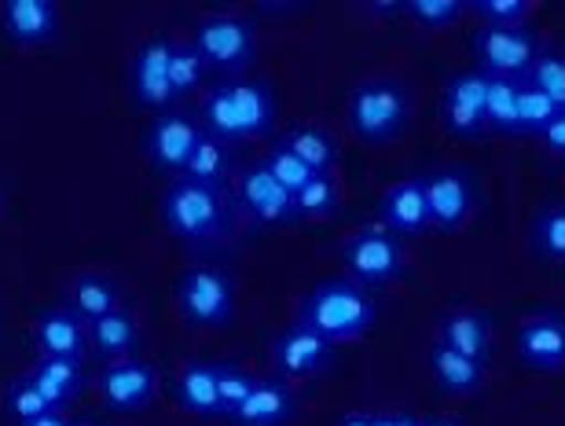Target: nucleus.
<instances>
[{
	"label": "nucleus",
	"mask_w": 565,
	"mask_h": 426,
	"mask_svg": "<svg viewBox=\"0 0 565 426\" xmlns=\"http://www.w3.org/2000/svg\"><path fill=\"white\" fill-rule=\"evenodd\" d=\"M484 118H489V137L522 140V129H518V82L489 77V85H484Z\"/></svg>",
	"instance_id": "c756f323"
},
{
	"label": "nucleus",
	"mask_w": 565,
	"mask_h": 426,
	"mask_svg": "<svg viewBox=\"0 0 565 426\" xmlns=\"http://www.w3.org/2000/svg\"><path fill=\"white\" fill-rule=\"evenodd\" d=\"M467 11H473V15L481 19V26L518 30V26H529L533 4H529V0H470Z\"/></svg>",
	"instance_id": "e433bc0d"
},
{
	"label": "nucleus",
	"mask_w": 565,
	"mask_h": 426,
	"mask_svg": "<svg viewBox=\"0 0 565 426\" xmlns=\"http://www.w3.org/2000/svg\"><path fill=\"white\" fill-rule=\"evenodd\" d=\"M338 361V350L334 342H327L323 334L309 331L305 323H287L276 342H273V364L282 379H290V383H312V379H323L331 375V368Z\"/></svg>",
	"instance_id": "dca6fc26"
},
{
	"label": "nucleus",
	"mask_w": 565,
	"mask_h": 426,
	"mask_svg": "<svg viewBox=\"0 0 565 426\" xmlns=\"http://www.w3.org/2000/svg\"><path fill=\"white\" fill-rule=\"evenodd\" d=\"M30 383L41 390L52 412H71L93 383L85 361H60V356H33L26 364Z\"/></svg>",
	"instance_id": "aec40b11"
},
{
	"label": "nucleus",
	"mask_w": 565,
	"mask_h": 426,
	"mask_svg": "<svg viewBox=\"0 0 565 426\" xmlns=\"http://www.w3.org/2000/svg\"><path fill=\"white\" fill-rule=\"evenodd\" d=\"M379 224L390 228L397 239H419V235L434 232L429 224V203L423 177H404V181L390 184L379 199Z\"/></svg>",
	"instance_id": "6ab92c4d"
},
{
	"label": "nucleus",
	"mask_w": 565,
	"mask_h": 426,
	"mask_svg": "<svg viewBox=\"0 0 565 426\" xmlns=\"http://www.w3.org/2000/svg\"><path fill=\"white\" fill-rule=\"evenodd\" d=\"M239 170H243V166H239V159H235L232 143H224V140L210 137V132H206V137L199 140L195 155H191L184 177H188V181H195V184L232 192V184H235V177H239Z\"/></svg>",
	"instance_id": "bb28decb"
},
{
	"label": "nucleus",
	"mask_w": 565,
	"mask_h": 426,
	"mask_svg": "<svg viewBox=\"0 0 565 426\" xmlns=\"http://www.w3.org/2000/svg\"><path fill=\"white\" fill-rule=\"evenodd\" d=\"M529 251L540 262L565 268V203H547L529 221Z\"/></svg>",
	"instance_id": "c85d7f7f"
},
{
	"label": "nucleus",
	"mask_w": 565,
	"mask_h": 426,
	"mask_svg": "<svg viewBox=\"0 0 565 426\" xmlns=\"http://www.w3.org/2000/svg\"><path fill=\"white\" fill-rule=\"evenodd\" d=\"M262 162H265V170L273 173L276 181H279L282 188H287L290 195H298L301 188L316 177V173L309 170V166H305V162L298 159V155H294V151L287 148V140H282V137L268 143V151L262 155Z\"/></svg>",
	"instance_id": "c9c22d12"
},
{
	"label": "nucleus",
	"mask_w": 565,
	"mask_h": 426,
	"mask_svg": "<svg viewBox=\"0 0 565 426\" xmlns=\"http://www.w3.org/2000/svg\"><path fill=\"white\" fill-rule=\"evenodd\" d=\"M22 426H74V419H71V412H44V416L22 423Z\"/></svg>",
	"instance_id": "a19ab883"
},
{
	"label": "nucleus",
	"mask_w": 565,
	"mask_h": 426,
	"mask_svg": "<svg viewBox=\"0 0 565 426\" xmlns=\"http://www.w3.org/2000/svg\"><path fill=\"white\" fill-rule=\"evenodd\" d=\"M191 49L202 55L210 74L224 77H246L257 63V26L250 15H235V11H213L202 15L191 30Z\"/></svg>",
	"instance_id": "423d86ee"
},
{
	"label": "nucleus",
	"mask_w": 565,
	"mask_h": 426,
	"mask_svg": "<svg viewBox=\"0 0 565 426\" xmlns=\"http://www.w3.org/2000/svg\"><path fill=\"white\" fill-rule=\"evenodd\" d=\"M282 140L316 177H334L338 162H342V148H338L334 132L316 126V121H298Z\"/></svg>",
	"instance_id": "cd10ccee"
},
{
	"label": "nucleus",
	"mask_w": 565,
	"mask_h": 426,
	"mask_svg": "<svg viewBox=\"0 0 565 426\" xmlns=\"http://www.w3.org/2000/svg\"><path fill=\"white\" fill-rule=\"evenodd\" d=\"M529 82H536L551 99H555L558 110H565V52L544 44L533 63V71H529Z\"/></svg>",
	"instance_id": "4c0bfd02"
},
{
	"label": "nucleus",
	"mask_w": 565,
	"mask_h": 426,
	"mask_svg": "<svg viewBox=\"0 0 565 426\" xmlns=\"http://www.w3.org/2000/svg\"><path fill=\"white\" fill-rule=\"evenodd\" d=\"M158 217L177 243H184L199 257H217L221 251H228L239 232V210H235L232 192L195 184L188 177H177L162 188Z\"/></svg>",
	"instance_id": "f257e3e1"
},
{
	"label": "nucleus",
	"mask_w": 565,
	"mask_h": 426,
	"mask_svg": "<svg viewBox=\"0 0 565 426\" xmlns=\"http://www.w3.org/2000/svg\"><path fill=\"white\" fill-rule=\"evenodd\" d=\"M426 364H429V375H434L440 394L470 397V394H478V390H484V364L470 361V356H462L456 350H448V345H440V342L429 345Z\"/></svg>",
	"instance_id": "a878e982"
},
{
	"label": "nucleus",
	"mask_w": 565,
	"mask_h": 426,
	"mask_svg": "<svg viewBox=\"0 0 565 426\" xmlns=\"http://www.w3.org/2000/svg\"><path fill=\"white\" fill-rule=\"evenodd\" d=\"M294 416H298V390L279 372H268L257 375L254 394L246 397L232 426H290Z\"/></svg>",
	"instance_id": "b1692460"
},
{
	"label": "nucleus",
	"mask_w": 565,
	"mask_h": 426,
	"mask_svg": "<svg viewBox=\"0 0 565 426\" xmlns=\"http://www.w3.org/2000/svg\"><path fill=\"white\" fill-rule=\"evenodd\" d=\"M484 85H489V77H484L478 66L456 71L445 82V93H440V126H445L448 137H456L462 143L489 137V118H484Z\"/></svg>",
	"instance_id": "ddd939ff"
},
{
	"label": "nucleus",
	"mask_w": 565,
	"mask_h": 426,
	"mask_svg": "<svg viewBox=\"0 0 565 426\" xmlns=\"http://www.w3.org/2000/svg\"><path fill=\"white\" fill-rule=\"evenodd\" d=\"M44 412H52L49 401L41 397V390L30 383L26 372H19L4 386V394H0V416H4L11 426H22V423L38 419V416H44Z\"/></svg>",
	"instance_id": "72a5a7b5"
},
{
	"label": "nucleus",
	"mask_w": 565,
	"mask_h": 426,
	"mask_svg": "<svg viewBox=\"0 0 565 426\" xmlns=\"http://www.w3.org/2000/svg\"><path fill=\"white\" fill-rule=\"evenodd\" d=\"M338 257L345 265V276L367 287L371 295L382 287H393L408 276V257H404V239H397L382 224H364L360 232L345 235L338 246Z\"/></svg>",
	"instance_id": "6e6552de"
},
{
	"label": "nucleus",
	"mask_w": 565,
	"mask_h": 426,
	"mask_svg": "<svg viewBox=\"0 0 565 426\" xmlns=\"http://www.w3.org/2000/svg\"><path fill=\"white\" fill-rule=\"evenodd\" d=\"M202 137H206V129H202L195 107L177 104L162 110V115H154L140 132V151H143L147 170L154 177H162L166 184L184 177Z\"/></svg>",
	"instance_id": "0eeeda50"
},
{
	"label": "nucleus",
	"mask_w": 565,
	"mask_h": 426,
	"mask_svg": "<svg viewBox=\"0 0 565 426\" xmlns=\"http://www.w3.org/2000/svg\"><path fill=\"white\" fill-rule=\"evenodd\" d=\"M63 8L55 0H0V33L15 49H41L60 38Z\"/></svg>",
	"instance_id": "a211bd4d"
},
{
	"label": "nucleus",
	"mask_w": 565,
	"mask_h": 426,
	"mask_svg": "<svg viewBox=\"0 0 565 426\" xmlns=\"http://www.w3.org/2000/svg\"><path fill=\"white\" fill-rule=\"evenodd\" d=\"M558 115V104L536 82H529V77L518 82V129H522V140H540Z\"/></svg>",
	"instance_id": "7c9ffc66"
},
{
	"label": "nucleus",
	"mask_w": 565,
	"mask_h": 426,
	"mask_svg": "<svg viewBox=\"0 0 565 426\" xmlns=\"http://www.w3.org/2000/svg\"><path fill=\"white\" fill-rule=\"evenodd\" d=\"M0 206H4V195H0Z\"/></svg>",
	"instance_id": "09e8293b"
},
{
	"label": "nucleus",
	"mask_w": 565,
	"mask_h": 426,
	"mask_svg": "<svg viewBox=\"0 0 565 426\" xmlns=\"http://www.w3.org/2000/svg\"><path fill=\"white\" fill-rule=\"evenodd\" d=\"M345 118L353 137L371 148L393 143L412 121V88L401 77H367L349 93Z\"/></svg>",
	"instance_id": "39448f33"
},
{
	"label": "nucleus",
	"mask_w": 565,
	"mask_h": 426,
	"mask_svg": "<svg viewBox=\"0 0 565 426\" xmlns=\"http://www.w3.org/2000/svg\"><path fill=\"white\" fill-rule=\"evenodd\" d=\"M540 143H544V148H547L551 155H558V159H565V110H562V115H558L555 121H551L547 132L540 137Z\"/></svg>",
	"instance_id": "ea45409f"
},
{
	"label": "nucleus",
	"mask_w": 565,
	"mask_h": 426,
	"mask_svg": "<svg viewBox=\"0 0 565 426\" xmlns=\"http://www.w3.org/2000/svg\"><path fill=\"white\" fill-rule=\"evenodd\" d=\"M334 426H375V419H371V412H349Z\"/></svg>",
	"instance_id": "79ce46f5"
},
{
	"label": "nucleus",
	"mask_w": 565,
	"mask_h": 426,
	"mask_svg": "<svg viewBox=\"0 0 565 426\" xmlns=\"http://www.w3.org/2000/svg\"><path fill=\"white\" fill-rule=\"evenodd\" d=\"M177 312L195 331H224L239 312V290L235 276L217 262H191L180 268L173 284Z\"/></svg>",
	"instance_id": "20e7f679"
},
{
	"label": "nucleus",
	"mask_w": 565,
	"mask_h": 426,
	"mask_svg": "<svg viewBox=\"0 0 565 426\" xmlns=\"http://www.w3.org/2000/svg\"><path fill=\"white\" fill-rule=\"evenodd\" d=\"M473 49V66L484 77H511V82H522L533 71L540 49V33L533 26H518V30H495V26H478L470 38Z\"/></svg>",
	"instance_id": "9d476101"
},
{
	"label": "nucleus",
	"mask_w": 565,
	"mask_h": 426,
	"mask_svg": "<svg viewBox=\"0 0 565 426\" xmlns=\"http://www.w3.org/2000/svg\"><path fill=\"white\" fill-rule=\"evenodd\" d=\"M462 11H467V0H404V15L415 19V26L423 30L456 26Z\"/></svg>",
	"instance_id": "58836bf2"
},
{
	"label": "nucleus",
	"mask_w": 565,
	"mask_h": 426,
	"mask_svg": "<svg viewBox=\"0 0 565 426\" xmlns=\"http://www.w3.org/2000/svg\"><path fill=\"white\" fill-rule=\"evenodd\" d=\"M375 320H379L375 295L349 276H327L320 284H312L298 301V309H294V323H305L309 331L323 334L334 345L364 339L375 328Z\"/></svg>",
	"instance_id": "7ed1b4c3"
},
{
	"label": "nucleus",
	"mask_w": 565,
	"mask_h": 426,
	"mask_svg": "<svg viewBox=\"0 0 565 426\" xmlns=\"http://www.w3.org/2000/svg\"><path fill=\"white\" fill-rule=\"evenodd\" d=\"M393 426H423V419L415 412H393Z\"/></svg>",
	"instance_id": "c03bdc74"
},
{
	"label": "nucleus",
	"mask_w": 565,
	"mask_h": 426,
	"mask_svg": "<svg viewBox=\"0 0 565 426\" xmlns=\"http://www.w3.org/2000/svg\"><path fill=\"white\" fill-rule=\"evenodd\" d=\"M232 199L239 221H246L250 228H294V224H301L294 195L265 170L262 159L243 166L232 184Z\"/></svg>",
	"instance_id": "1a4fd4ad"
},
{
	"label": "nucleus",
	"mask_w": 565,
	"mask_h": 426,
	"mask_svg": "<svg viewBox=\"0 0 565 426\" xmlns=\"http://www.w3.org/2000/svg\"><path fill=\"white\" fill-rule=\"evenodd\" d=\"M93 383L99 405L107 412H115V416H143L158 397L162 372H158V364L143 361V356H129V361L118 364H99Z\"/></svg>",
	"instance_id": "9b49d317"
},
{
	"label": "nucleus",
	"mask_w": 565,
	"mask_h": 426,
	"mask_svg": "<svg viewBox=\"0 0 565 426\" xmlns=\"http://www.w3.org/2000/svg\"><path fill=\"white\" fill-rule=\"evenodd\" d=\"M375 426H393V412H371Z\"/></svg>",
	"instance_id": "49530a36"
},
{
	"label": "nucleus",
	"mask_w": 565,
	"mask_h": 426,
	"mask_svg": "<svg viewBox=\"0 0 565 426\" xmlns=\"http://www.w3.org/2000/svg\"><path fill=\"white\" fill-rule=\"evenodd\" d=\"M426 203H429V224L434 232H459L470 221L473 206H478V181L467 166H437L423 177Z\"/></svg>",
	"instance_id": "4468645a"
},
{
	"label": "nucleus",
	"mask_w": 565,
	"mask_h": 426,
	"mask_svg": "<svg viewBox=\"0 0 565 426\" xmlns=\"http://www.w3.org/2000/svg\"><path fill=\"white\" fill-rule=\"evenodd\" d=\"M173 33H154L137 44V52L129 55V96L140 110H151V115H162V110L177 107L173 96V82H169V63H173Z\"/></svg>",
	"instance_id": "f8f14e48"
},
{
	"label": "nucleus",
	"mask_w": 565,
	"mask_h": 426,
	"mask_svg": "<svg viewBox=\"0 0 565 426\" xmlns=\"http://www.w3.org/2000/svg\"><path fill=\"white\" fill-rule=\"evenodd\" d=\"M63 306H71L85 323H93L126 306V287H121L118 276L104 273V268H82V273L66 279Z\"/></svg>",
	"instance_id": "4be33fe9"
},
{
	"label": "nucleus",
	"mask_w": 565,
	"mask_h": 426,
	"mask_svg": "<svg viewBox=\"0 0 565 426\" xmlns=\"http://www.w3.org/2000/svg\"><path fill=\"white\" fill-rule=\"evenodd\" d=\"M294 203H298L301 221L334 217V213L342 210V188H338V177H312V181L294 195Z\"/></svg>",
	"instance_id": "f704fd0d"
},
{
	"label": "nucleus",
	"mask_w": 565,
	"mask_h": 426,
	"mask_svg": "<svg viewBox=\"0 0 565 426\" xmlns=\"http://www.w3.org/2000/svg\"><path fill=\"white\" fill-rule=\"evenodd\" d=\"M74 426H104V423H96V419H74Z\"/></svg>",
	"instance_id": "de8ad7c7"
},
{
	"label": "nucleus",
	"mask_w": 565,
	"mask_h": 426,
	"mask_svg": "<svg viewBox=\"0 0 565 426\" xmlns=\"http://www.w3.org/2000/svg\"><path fill=\"white\" fill-rule=\"evenodd\" d=\"M514 350L533 372H562L565 368V312L536 309L518 323Z\"/></svg>",
	"instance_id": "f3484780"
},
{
	"label": "nucleus",
	"mask_w": 565,
	"mask_h": 426,
	"mask_svg": "<svg viewBox=\"0 0 565 426\" xmlns=\"http://www.w3.org/2000/svg\"><path fill=\"white\" fill-rule=\"evenodd\" d=\"M257 375L239 361H217V397H221V423H232L254 394Z\"/></svg>",
	"instance_id": "473e14b6"
},
{
	"label": "nucleus",
	"mask_w": 565,
	"mask_h": 426,
	"mask_svg": "<svg viewBox=\"0 0 565 426\" xmlns=\"http://www.w3.org/2000/svg\"><path fill=\"white\" fill-rule=\"evenodd\" d=\"M210 66L202 63V55L191 49V41H177L173 44V63H169V82H173V96L177 104H188L191 96H199L210 88Z\"/></svg>",
	"instance_id": "2f4dec72"
},
{
	"label": "nucleus",
	"mask_w": 565,
	"mask_h": 426,
	"mask_svg": "<svg viewBox=\"0 0 565 426\" xmlns=\"http://www.w3.org/2000/svg\"><path fill=\"white\" fill-rule=\"evenodd\" d=\"M440 345L456 350L470 361H478L489 368L492 361V317L484 309L473 306H459V309H445L437 317V339Z\"/></svg>",
	"instance_id": "412c9836"
},
{
	"label": "nucleus",
	"mask_w": 565,
	"mask_h": 426,
	"mask_svg": "<svg viewBox=\"0 0 565 426\" xmlns=\"http://www.w3.org/2000/svg\"><path fill=\"white\" fill-rule=\"evenodd\" d=\"M88 350H93L96 368L140 356L143 328H140L137 312H132L129 306H121L118 312H110V317H99V320L88 323Z\"/></svg>",
	"instance_id": "393cba45"
},
{
	"label": "nucleus",
	"mask_w": 565,
	"mask_h": 426,
	"mask_svg": "<svg viewBox=\"0 0 565 426\" xmlns=\"http://www.w3.org/2000/svg\"><path fill=\"white\" fill-rule=\"evenodd\" d=\"M423 426H462V419H456V416H429V419H423Z\"/></svg>",
	"instance_id": "a18cd8bd"
},
{
	"label": "nucleus",
	"mask_w": 565,
	"mask_h": 426,
	"mask_svg": "<svg viewBox=\"0 0 565 426\" xmlns=\"http://www.w3.org/2000/svg\"><path fill=\"white\" fill-rule=\"evenodd\" d=\"M173 405L191 419H221V397H217V361H184L173 372L169 383Z\"/></svg>",
	"instance_id": "5701e85b"
},
{
	"label": "nucleus",
	"mask_w": 565,
	"mask_h": 426,
	"mask_svg": "<svg viewBox=\"0 0 565 426\" xmlns=\"http://www.w3.org/2000/svg\"><path fill=\"white\" fill-rule=\"evenodd\" d=\"M367 11H379V15H404V0H393V4H367Z\"/></svg>",
	"instance_id": "37998d69"
},
{
	"label": "nucleus",
	"mask_w": 565,
	"mask_h": 426,
	"mask_svg": "<svg viewBox=\"0 0 565 426\" xmlns=\"http://www.w3.org/2000/svg\"><path fill=\"white\" fill-rule=\"evenodd\" d=\"M30 345L33 356H60V361H85V364L93 361L88 323L71 306H63V301H49V306L33 309Z\"/></svg>",
	"instance_id": "2eb2a0df"
},
{
	"label": "nucleus",
	"mask_w": 565,
	"mask_h": 426,
	"mask_svg": "<svg viewBox=\"0 0 565 426\" xmlns=\"http://www.w3.org/2000/svg\"><path fill=\"white\" fill-rule=\"evenodd\" d=\"M195 115L210 137L239 148V143L273 137L279 121V96L262 77H224L202 93Z\"/></svg>",
	"instance_id": "f03ea898"
}]
</instances>
